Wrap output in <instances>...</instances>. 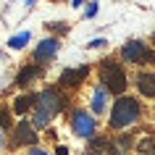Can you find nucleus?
Listing matches in <instances>:
<instances>
[{"mask_svg":"<svg viewBox=\"0 0 155 155\" xmlns=\"http://www.w3.org/2000/svg\"><path fill=\"white\" fill-rule=\"evenodd\" d=\"M68 110V92H63L58 84H50L37 92V103L32 110V124L34 129H48L58 113Z\"/></svg>","mask_w":155,"mask_h":155,"instance_id":"nucleus-1","label":"nucleus"},{"mask_svg":"<svg viewBox=\"0 0 155 155\" xmlns=\"http://www.w3.org/2000/svg\"><path fill=\"white\" fill-rule=\"evenodd\" d=\"M100 84L110 92V97H124L126 90H129V76H126V68H124L121 61H113V58H103L97 68Z\"/></svg>","mask_w":155,"mask_h":155,"instance_id":"nucleus-2","label":"nucleus"},{"mask_svg":"<svg viewBox=\"0 0 155 155\" xmlns=\"http://www.w3.org/2000/svg\"><path fill=\"white\" fill-rule=\"evenodd\" d=\"M142 118V103L131 95H124V97L113 100L110 105V116H108V129L113 131H124L126 126L137 124Z\"/></svg>","mask_w":155,"mask_h":155,"instance_id":"nucleus-3","label":"nucleus"},{"mask_svg":"<svg viewBox=\"0 0 155 155\" xmlns=\"http://www.w3.org/2000/svg\"><path fill=\"white\" fill-rule=\"evenodd\" d=\"M121 63L131 66H155V48L142 40H129L121 48Z\"/></svg>","mask_w":155,"mask_h":155,"instance_id":"nucleus-4","label":"nucleus"},{"mask_svg":"<svg viewBox=\"0 0 155 155\" xmlns=\"http://www.w3.org/2000/svg\"><path fill=\"white\" fill-rule=\"evenodd\" d=\"M68 124H71L74 134L82 137V139H87V142H90L92 137H97V121H95V116H92L87 108H71Z\"/></svg>","mask_w":155,"mask_h":155,"instance_id":"nucleus-5","label":"nucleus"},{"mask_svg":"<svg viewBox=\"0 0 155 155\" xmlns=\"http://www.w3.org/2000/svg\"><path fill=\"white\" fill-rule=\"evenodd\" d=\"M92 74V66L90 63H82V66H68V68H63L61 71V76H58V87L63 92H74L79 90L84 82H87V76Z\"/></svg>","mask_w":155,"mask_h":155,"instance_id":"nucleus-6","label":"nucleus"},{"mask_svg":"<svg viewBox=\"0 0 155 155\" xmlns=\"http://www.w3.org/2000/svg\"><path fill=\"white\" fill-rule=\"evenodd\" d=\"M58 50H61V40H58V37H45V40H42L40 45L34 48V53H32V63L42 66V68H48V63L58 55Z\"/></svg>","mask_w":155,"mask_h":155,"instance_id":"nucleus-7","label":"nucleus"},{"mask_svg":"<svg viewBox=\"0 0 155 155\" xmlns=\"http://www.w3.org/2000/svg\"><path fill=\"white\" fill-rule=\"evenodd\" d=\"M40 142V131L34 129L32 118H21L13 129V145H29V147H37Z\"/></svg>","mask_w":155,"mask_h":155,"instance_id":"nucleus-8","label":"nucleus"},{"mask_svg":"<svg viewBox=\"0 0 155 155\" xmlns=\"http://www.w3.org/2000/svg\"><path fill=\"white\" fill-rule=\"evenodd\" d=\"M42 74H45V68H42V66H37V63H24L21 68H18L16 79H13V87H18V90H26V87H29L34 79H40Z\"/></svg>","mask_w":155,"mask_h":155,"instance_id":"nucleus-9","label":"nucleus"},{"mask_svg":"<svg viewBox=\"0 0 155 155\" xmlns=\"http://www.w3.org/2000/svg\"><path fill=\"white\" fill-rule=\"evenodd\" d=\"M110 108V92L103 87V84H97L95 90H92V97H90V113L92 116H103Z\"/></svg>","mask_w":155,"mask_h":155,"instance_id":"nucleus-10","label":"nucleus"},{"mask_svg":"<svg viewBox=\"0 0 155 155\" xmlns=\"http://www.w3.org/2000/svg\"><path fill=\"white\" fill-rule=\"evenodd\" d=\"M134 87L142 97H155V74L153 71H137L134 74Z\"/></svg>","mask_w":155,"mask_h":155,"instance_id":"nucleus-11","label":"nucleus"},{"mask_svg":"<svg viewBox=\"0 0 155 155\" xmlns=\"http://www.w3.org/2000/svg\"><path fill=\"white\" fill-rule=\"evenodd\" d=\"M34 103H37V92H21V95L13 100L11 110H13L16 116H21V118H26V113L34 110Z\"/></svg>","mask_w":155,"mask_h":155,"instance_id":"nucleus-12","label":"nucleus"},{"mask_svg":"<svg viewBox=\"0 0 155 155\" xmlns=\"http://www.w3.org/2000/svg\"><path fill=\"white\" fill-rule=\"evenodd\" d=\"M108 145H110V137L108 134H97L87 142V153L90 155H103V150L108 153Z\"/></svg>","mask_w":155,"mask_h":155,"instance_id":"nucleus-13","label":"nucleus"},{"mask_svg":"<svg viewBox=\"0 0 155 155\" xmlns=\"http://www.w3.org/2000/svg\"><path fill=\"white\" fill-rule=\"evenodd\" d=\"M29 40H32V32H29V29H24V32L13 34V37L8 40V48H11V50H24L26 45H29Z\"/></svg>","mask_w":155,"mask_h":155,"instance_id":"nucleus-14","label":"nucleus"},{"mask_svg":"<svg viewBox=\"0 0 155 155\" xmlns=\"http://www.w3.org/2000/svg\"><path fill=\"white\" fill-rule=\"evenodd\" d=\"M137 155H155V137L153 134H145V137L137 142Z\"/></svg>","mask_w":155,"mask_h":155,"instance_id":"nucleus-15","label":"nucleus"},{"mask_svg":"<svg viewBox=\"0 0 155 155\" xmlns=\"http://www.w3.org/2000/svg\"><path fill=\"white\" fill-rule=\"evenodd\" d=\"M11 108H5V105H0V129L3 131H13L16 126H13V121H11Z\"/></svg>","mask_w":155,"mask_h":155,"instance_id":"nucleus-16","label":"nucleus"},{"mask_svg":"<svg viewBox=\"0 0 155 155\" xmlns=\"http://www.w3.org/2000/svg\"><path fill=\"white\" fill-rule=\"evenodd\" d=\"M45 29H48V32H53V37H55V34H68V29H71V26L63 24V21H50V24H45Z\"/></svg>","mask_w":155,"mask_h":155,"instance_id":"nucleus-17","label":"nucleus"},{"mask_svg":"<svg viewBox=\"0 0 155 155\" xmlns=\"http://www.w3.org/2000/svg\"><path fill=\"white\" fill-rule=\"evenodd\" d=\"M97 3H87V5H84V18H95L97 16Z\"/></svg>","mask_w":155,"mask_h":155,"instance_id":"nucleus-18","label":"nucleus"},{"mask_svg":"<svg viewBox=\"0 0 155 155\" xmlns=\"http://www.w3.org/2000/svg\"><path fill=\"white\" fill-rule=\"evenodd\" d=\"M105 45H108V42L103 40V37H97V40H90V42H87V48H90V50H100V48H105Z\"/></svg>","mask_w":155,"mask_h":155,"instance_id":"nucleus-19","label":"nucleus"},{"mask_svg":"<svg viewBox=\"0 0 155 155\" xmlns=\"http://www.w3.org/2000/svg\"><path fill=\"white\" fill-rule=\"evenodd\" d=\"M26 155H50V153H48V150H42V147H32Z\"/></svg>","mask_w":155,"mask_h":155,"instance_id":"nucleus-20","label":"nucleus"},{"mask_svg":"<svg viewBox=\"0 0 155 155\" xmlns=\"http://www.w3.org/2000/svg\"><path fill=\"white\" fill-rule=\"evenodd\" d=\"M68 153H71V150H68L66 145H58V147H55V155H68Z\"/></svg>","mask_w":155,"mask_h":155,"instance_id":"nucleus-21","label":"nucleus"},{"mask_svg":"<svg viewBox=\"0 0 155 155\" xmlns=\"http://www.w3.org/2000/svg\"><path fill=\"white\" fill-rule=\"evenodd\" d=\"M0 150H3V129H0Z\"/></svg>","mask_w":155,"mask_h":155,"instance_id":"nucleus-22","label":"nucleus"},{"mask_svg":"<svg viewBox=\"0 0 155 155\" xmlns=\"http://www.w3.org/2000/svg\"><path fill=\"white\" fill-rule=\"evenodd\" d=\"M153 48H155V32H153Z\"/></svg>","mask_w":155,"mask_h":155,"instance_id":"nucleus-23","label":"nucleus"}]
</instances>
